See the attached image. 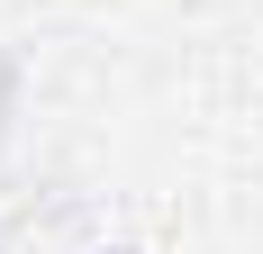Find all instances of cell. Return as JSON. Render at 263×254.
<instances>
[{"instance_id": "6da1fadb", "label": "cell", "mask_w": 263, "mask_h": 254, "mask_svg": "<svg viewBox=\"0 0 263 254\" xmlns=\"http://www.w3.org/2000/svg\"><path fill=\"white\" fill-rule=\"evenodd\" d=\"M9 109H18V55H0V127H9Z\"/></svg>"}, {"instance_id": "7a4b0ae2", "label": "cell", "mask_w": 263, "mask_h": 254, "mask_svg": "<svg viewBox=\"0 0 263 254\" xmlns=\"http://www.w3.org/2000/svg\"><path fill=\"white\" fill-rule=\"evenodd\" d=\"M100 254H136V245H100Z\"/></svg>"}]
</instances>
